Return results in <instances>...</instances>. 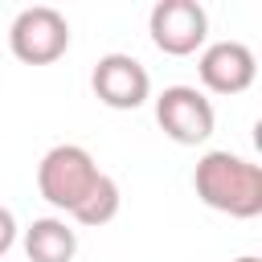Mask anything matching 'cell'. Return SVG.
Masks as SVG:
<instances>
[{"label":"cell","mask_w":262,"mask_h":262,"mask_svg":"<svg viewBox=\"0 0 262 262\" xmlns=\"http://www.w3.org/2000/svg\"><path fill=\"white\" fill-rule=\"evenodd\" d=\"M12 242H16V217L0 205V254H8V250H12Z\"/></svg>","instance_id":"cell-10"},{"label":"cell","mask_w":262,"mask_h":262,"mask_svg":"<svg viewBox=\"0 0 262 262\" xmlns=\"http://www.w3.org/2000/svg\"><path fill=\"white\" fill-rule=\"evenodd\" d=\"M196 196L237 221H250L262 213V168L237 151H205L192 172Z\"/></svg>","instance_id":"cell-1"},{"label":"cell","mask_w":262,"mask_h":262,"mask_svg":"<svg viewBox=\"0 0 262 262\" xmlns=\"http://www.w3.org/2000/svg\"><path fill=\"white\" fill-rule=\"evenodd\" d=\"M233 262H262V258H254V254H242V258H233Z\"/></svg>","instance_id":"cell-11"},{"label":"cell","mask_w":262,"mask_h":262,"mask_svg":"<svg viewBox=\"0 0 262 262\" xmlns=\"http://www.w3.org/2000/svg\"><path fill=\"white\" fill-rule=\"evenodd\" d=\"M98 176H102V172H98V164H94V156H90L86 147H78V143H57V147H49V151L41 156V164H37V192H41L53 209L74 213V209L86 201V192L94 188Z\"/></svg>","instance_id":"cell-2"},{"label":"cell","mask_w":262,"mask_h":262,"mask_svg":"<svg viewBox=\"0 0 262 262\" xmlns=\"http://www.w3.org/2000/svg\"><path fill=\"white\" fill-rule=\"evenodd\" d=\"M90 90L111 111H135L151 98V78L131 53H102L90 74Z\"/></svg>","instance_id":"cell-6"},{"label":"cell","mask_w":262,"mask_h":262,"mask_svg":"<svg viewBox=\"0 0 262 262\" xmlns=\"http://www.w3.org/2000/svg\"><path fill=\"white\" fill-rule=\"evenodd\" d=\"M8 49L25 66H49L70 49V20L49 4H33L8 25Z\"/></svg>","instance_id":"cell-3"},{"label":"cell","mask_w":262,"mask_h":262,"mask_svg":"<svg viewBox=\"0 0 262 262\" xmlns=\"http://www.w3.org/2000/svg\"><path fill=\"white\" fill-rule=\"evenodd\" d=\"M119 205H123V196H119V184L102 172L98 180H94V188L86 192V201L70 213L78 225H86V229H102V225H111L115 217H119Z\"/></svg>","instance_id":"cell-9"},{"label":"cell","mask_w":262,"mask_h":262,"mask_svg":"<svg viewBox=\"0 0 262 262\" xmlns=\"http://www.w3.org/2000/svg\"><path fill=\"white\" fill-rule=\"evenodd\" d=\"M156 123L172 143L196 147V143H205L213 135L217 111L196 86H164L156 94Z\"/></svg>","instance_id":"cell-4"},{"label":"cell","mask_w":262,"mask_h":262,"mask_svg":"<svg viewBox=\"0 0 262 262\" xmlns=\"http://www.w3.org/2000/svg\"><path fill=\"white\" fill-rule=\"evenodd\" d=\"M147 33H151L160 53L188 57L209 37V12L196 0H160L151 8V16H147Z\"/></svg>","instance_id":"cell-5"},{"label":"cell","mask_w":262,"mask_h":262,"mask_svg":"<svg viewBox=\"0 0 262 262\" xmlns=\"http://www.w3.org/2000/svg\"><path fill=\"white\" fill-rule=\"evenodd\" d=\"M196 74H201V86L213 94H242L258 78V57L242 41H213L201 49Z\"/></svg>","instance_id":"cell-7"},{"label":"cell","mask_w":262,"mask_h":262,"mask_svg":"<svg viewBox=\"0 0 262 262\" xmlns=\"http://www.w3.org/2000/svg\"><path fill=\"white\" fill-rule=\"evenodd\" d=\"M25 254L29 262H70L78 254V233L61 217H37L25 229Z\"/></svg>","instance_id":"cell-8"}]
</instances>
